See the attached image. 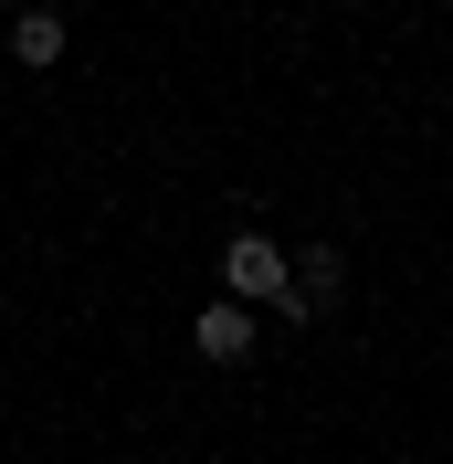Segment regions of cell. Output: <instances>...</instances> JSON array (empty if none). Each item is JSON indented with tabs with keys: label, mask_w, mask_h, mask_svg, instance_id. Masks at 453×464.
<instances>
[{
	"label": "cell",
	"mask_w": 453,
	"mask_h": 464,
	"mask_svg": "<svg viewBox=\"0 0 453 464\" xmlns=\"http://www.w3.org/2000/svg\"><path fill=\"white\" fill-rule=\"evenodd\" d=\"M63 43H74V32H63V11L22 0V22H11V63H22V74H43V63H63Z\"/></svg>",
	"instance_id": "cell-3"
},
{
	"label": "cell",
	"mask_w": 453,
	"mask_h": 464,
	"mask_svg": "<svg viewBox=\"0 0 453 464\" xmlns=\"http://www.w3.org/2000/svg\"><path fill=\"white\" fill-rule=\"evenodd\" d=\"M190 348H200V359H222V370H232V359H254V306L211 295V306L190 317Z\"/></svg>",
	"instance_id": "cell-2"
},
{
	"label": "cell",
	"mask_w": 453,
	"mask_h": 464,
	"mask_svg": "<svg viewBox=\"0 0 453 464\" xmlns=\"http://www.w3.org/2000/svg\"><path fill=\"white\" fill-rule=\"evenodd\" d=\"M295 295H306V317H316V306H338V295H348V264H338V243H316V254L295 264Z\"/></svg>",
	"instance_id": "cell-4"
},
{
	"label": "cell",
	"mask_w": 453,
	"mask_h": 464,
	"mask_svg": "<svg viewBox=\"0 0 453 464\" xmlns=\"http://www.w3.org/2000/svg\"><path fill=\"white\" fill-rule=\"evenodd\" d=\"M222 295H232V306H275L284 327L306 317V295H295V275H284L275 232H232V243H222Z\"/></svg>",
	"instance_id": "cell-1"
}]
</instances>
